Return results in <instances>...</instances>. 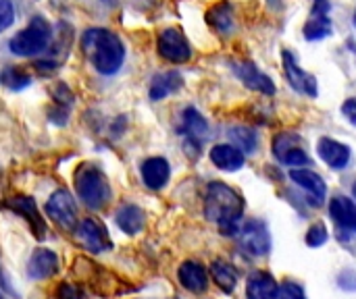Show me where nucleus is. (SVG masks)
<instances>
[{"label":"nucleus","mask_w":356,"mask_h":299,"mask_svg":"<svg viewBox=\"0 0 356 299\" xmlns=\"http://www.w3.org/2000/svg\"><path fill=\"white\" fill-rule=\"evenodd\" d=\"M327 237H330V235H327L325 225H323V223H315V225H311V227H309L305 241H307V246H309V248H321V246H325V244H327Z\"/></svg>","instance_id":"30"},{"label":"nucleus","mask_w":356,"mask_h":299,"mask_svg":"<svg viewBox=\"0 0 356 299\" xmlns=\"http://www.w3.org/2000/svg\"><path fill=\"white\" fill-rule=\"evenodd\" d=\"M275 299H307L305 289L296 283H282L277 287V296Z\"/></svg>","instance_id":"32"},{"label":"nucleus","mask_w":356,"mask_h":299,"mask_svg":"<svg viewBox=\"0 0 356 299\" xmlns=\"http://www.w3.org/2000/svg\"><path fill=\"white\" fill-rule=\"evenodd\" d=\"M211 160L217 169L221 171H227V173H234V171H240L246 162L244 158V152H240L236 146L232 144H217L213 150H211Z\"/></svg>","instance_id":"21"},{"label":"nucleus","mask_w":356,"mask_h":299,"mask_svg":"<svg viewBox=\"0 0 356 299\" xmlns=\"http://www.w3.org/2000/svg\"><path fill=\"white\" fill-rule=\"evenodd\" d=\"M15 21V6L10 0H0V33L8 29Z\"/></svg>","instance_id":"33"},{"label":"nucleus","mask_w":356,"mask_h":299,"mask_svg":"<svg viewBox=\"0 0 356 299\" xmlns=\"http://www.w3.org/2000/svg\"><path fill=\"white\" fill-rule=\"evenodd\" d=\"M46 214L63 229V231H75L77 227V206L75 200L67 189H56L48 202H46Z\"/></svg>","instance_id":"7"},{"label":"nucleus","mask_w":356,"mask_h":299,"mask_svg":"<svg viewBox=\"0 0 356 299\" xmlns=\"http://www.w3.org/2000/svg\"><path fill=\"white\" fill-rule=\"evenodd\" d=\"M207 21L219 33H229L232 27H234V6H232V2L221 0L219 4L211 6V10L207 12Z\"/></svg>","instance_id":"26"},{"label":"nucleus","mask_w":356,"mask_h":299,"mask_svg":"<svg viewBox=\"0 0 356 299\" xmlns=\"http://www.w3.org/2000/svg\"><path fill=\"white\" fill-rule=\"evenodd\" d=\"M50 37H52L50 23L44 17H33L23 31H19L15 37H10L8 48L17 56H33L48 48Z\"/></svg>","instance_id":"4"},{"label":"nucleus","mask_w":356,"mask_h":299,"mask_svg":"<svg viewBox=\"0 0 356 299\" xmlns=\"http://www.w3.org/2000/svg\"><path fill=\"white\" fill-rule=\"evenodd\" d=\"M330 216L334 219V223L356 235V204L353 200L344 198V196H336L330 202Z\"/></svg>","instance_id":"22"},{"label":"nucleus","mask_w":356,"mask_h":299,"mask_svg":"<svg viewBox=\"0 0 356 299\" xmlns=\"http://www.w3.org/2000/svg\"><path fill=\"white\" fill-rule=\"evenodd\" d=\"M342 114H344L353 125H356V98H348V100L342 104Z\"/></svg>","instance_id":"36"},{"label":"nucleus","mask_w":356,"mask_h":299,"mask_svg":"<svg viewBox=\"0 0 356 299\" xmlns=\"http://www.w3.org/2000/svg\"><path fill=\"white\" fill-rule=\"evenodd\" d=\"M0 299H4V298H2V293H0Z\"/></svg>","instance_id":"41"},{"label":"nucleus","mask_w":356,"mask_h":299,"mask_svg":"<svg viewBox=\"0 0 356 299\" xmlns=\"http://www.w3.org/2000/svg\"><path fill=\"white\" fill-rule=\"evenodd\" d=\"M240 246L252 256H267L271 252V233L263 221H248L240 227Z\"/></svg>","instance_id":"10"},{"label":"nucleus","mask_w":356,"mask_h":299,"mask_svg":"<svg viewBox=\"0 0 356 299\" xmlns=\"http://www.w3.org/2000/svg\"><path fill=\"white\" fill-rule=\"evenodd\" d=\"M6 206H8L13 212L21 214V216L27 221V225H29L31 233L35 235V239H40V241H42V239H46L48 227H46L44 219L40 216V212H38V208H35V202H33L31 198L17 196V198H10V200L6 202Z\"/></svg>","instance_id":"13"},{"label":"nucleus","mask_w":356,"mask_h":299,"mask_svg":"<svg viewBox=\"0 0 356 299\" xmlns=\"http://www.w3.org/2000/svg\"><path fill=\"white\" fill-rule=\"evenodd\" d=\"M317 152H319L321 160L334 171H342L350 162V148L332 137H321L317 142Z\"/></svg>","instance_id":"14"},{"label":"nucleus","mask_w":356,"mask_h":299,"mask_svg":"<svg viewBox=\"0 0 356 299\" xmlns=\"http://www.w3.org/2000/svg\"><path fill=\"white\" fill-rule=\"evenodd\" d=\"M104 2H113V0H104Z\"/></svg>","instance_id":"40"},{"label":"nucleus","mask_w":356,"mask_h":299,"mask_svg":"<svg viewBox=\"0 0 356 299\" xmlns=\"http://www.w3.org/2000/svg\"><path fill=\"white\" fill-rule=\"evenodd\" d=\"M156 48H159V54L173 65H184L192 58V46H190L188 37L184 35V31L177 27L163 29L159 33Z\"/></svg>","instance_id":"6"},{"label":"nucleus","mask_w":356,"mask_h":299,"mask_svg":"<svg viewBox=\"0 0 356 299\" xmlns=\"http://www.w3.org/2000/svg\"><path fill=\"white\" fill-rule=\"evenodd\" d=\"M332 19H330V0H313L311 15L305 23V37L309 42H319L332 35Z\"/></svg>","instance_id":"12"},{"label":"nucleus","mask_w":356,"mask_h":299,"mask_svg":"<svg viewBox=\"0 0 356 299\" xmlns=\"http://www.w3.org/2000/svg\"><path fill=\"white\" fill-rule=\"evenodd\" d=\"M83 266H86V275H83V281L94 289L96 296H102V298H111V296H119V281L115 277H111L106 271H102L98 264H92L88 260H83Z\"/></svg>","instance_id":"15"},{"label":"nucleus","mask_w":356,"mask_h":299,"mask_svg":"<svg viewBox=\"0 0 356 299\" xmlns=\"http://www.w3.org/2000/svg\"><path fill=\"white\" fill-rule=\"evenodd\" d=\"M117 227L125 233V235H138L144 225H146V214L140 206L136 204H125L117 210Z\"/></svg>","instance_id":"25"},{"label":"nucleus","mask_w":356,"mask_h":299,"mask_svg":"<svg viewBox=\"0 0 356 299\" xmlns=\"http://www.w3.org/2000/svg\"><path fill=\"white\" fill-rule=\"evenodd\" d=\"M48 119L56 125H65L69 121V108L63 106V104H56L50 112H48Z\"/></svg>","instance_id":"34"},{"label":"nucleus","mask_w":356,"mask_h":299,"mask_svg":"<svg viewBox=\"0 0 356 299\" xmlns=\"http://www.w3.org/2000/svg\"><path fill=\"white\" fill-rule=\"evenodd\" d=\"M280 283L265 271H254L246 281V298L248 299H275Z\"/></svg>","instance_id":"20"},{"label":"nucleus","mask_w":356,"mask_h":299,"mask_svg":"<svg viewBox=\"0 0 356 299\" xmlns=\"http://www.w3.org/2000/svg\"><path fill=\"white\" fill-rule=\"evenodd\" d=\"M81 50L94 65V69L102 75L117 73L125 58V48L119 35L102 27L88 29L81 35Z\"/></svg>","instance_id":"2"},{"label":"nucleus","mask_w":356,"mask_h":299,"mask_svg":"<svg viewBox=\"0 0 356 299\" xmlns=\"http://www.w3.org/2000/svg\"><path fill=\"white\" fill-rule=\"evenodd\" d=\"M273 156L286 166H311V156L305 152L302 137L290 131L277 133L273 137Z\"/></svg>","instance_id":"5"},{"label":"nucleus","mask_w":356,"mask_h":299,"mask_svg":"<svg viewBox=\"0 0 356 299\" xmlns=\"http://www.w3.org/2000/svg\"><path fill=\"white\" fill-rule=\"evenodd\" d=\"M73 183H75V191L79 196V200L90 208V210H104L113 198L108 179L104 177V173L94 166V164H81L77 166L75 175H73Z\"/></svg>","instance_id":"3"},{"label":"nucleus","mask_w":356,"mask_h":299,"mask_svg":"<svg viewBox=\"0 0 356 299\" xmlns=\"http://www.w3.org/2000/svg\"><path fill=\"white\" fill-rule=\"evenodd\" d=\"M184 85V77L177 73V71H165V73H159L152 77L150 81V100H163L171 94H175L177 89H181Z\"/></svg>","instance_id":"24"},{"label":"nucleus","mask_w":356,"mask_h":299,"mask_svg":"<svg viewBox=\"0 0 356 299\" xmlns=\"http://www.w3.org/2000/svg\"><path fill=\"white\" fill-rule=\"evenodd\" d=\"M75 237L77 241L92 254H100V252H108L113 250V241L108 237V231L102 223H98L96 219H83L77 223L75 227Z\"/></svg>","instance_id":"9"},{"label":"nucleus","mask_w":356,"mask_h":299,"mask_svg":"<svg viewBox=\"0 0 356 299\" xmlns=\"http://www.w3.org/2000/svg\"><path fill=\"white\" fill-rule=\"evenodd\" d=\"M229 139L234 142V146L240 150V152H246V154H252L259 146V137L252 129L248 127H232L229 129Z\"/></svg>","instance_id":"28"},{"label":"nucleus","mask_w":356,"mask_h":299,"mask_svg":"<svg viewBox=\"0 0 356 299\" xmlns=\"http://www.w3.org/2000/svg\"><path fill=\"white\" fill-rule=\"evenodd\" d=\"M140 173H142V181L148 189H163L171 177V166L165 158L152 156L142 162Z\"/></svg>","instance_id":"18"},{"label":"nucleus","mask_w":356,"mask_h":299,"mask_svg":"<svg viewBox=\"0 0 356 299\" xmlns=\"http://www.w3.org/2000/svg\"><path fill=\"white\" fill-rule=\"evenodd\" d=\"M56 299H86V291H83V287L81 285H77V283H60L58 287H56Z\"/></svg>","instance_id":"31"},{"label":"nucleus","mask_w":356,"mask_h":299,"mask_svg":"<svg viewBox=\"0 0 356 299\" xmlns=\"http://www.w3.org/2000/svg\"><path fill=\"white\" fill-rule=\"evenodd\" d=\"M290 179L300 187L305 189L313 200L315 204H321L325 200V194H327V185L325 181L311 169H292L290 171Z\"/></svg>","instance_id":"19"},{"label":"nucleus","mask_w":356,"mask_h":299,"mask_svg":"<svg viewBox=\"0 0 356 299\" xmlns=\"http://www.w3.org/2000/svg\"><path fill=\"white\" fill-rule=\"evenodd\" d=\"M353 194H355V198H356V181H355V185H353Z\"/></svg>","instance_id":"38"},{"label":"nucleus","mask_w":356,"mask_h":299,"mask_svg":"<svg viewBox=\"0 0 356 299\" xmlns=\"http://www.w3.org/2000/svg\"><path fill=\"white\" fill-rule=\"evenodd\" d=\"M353 23H355V27H356V10H355V17H353Z\"/></svg>","instance_id":"39"},{"label":"nucleus","mask_w":356,"mask_h":299,"mask_svg":"<svg viewBox=\"0 0 356 299\" xmlns=\"http://www.w3.org/2000/svg\"><path fill=\"white\" fill-rule=\"evenodd\" d=\"M242 214H244V200L234 187L221 181L209 183L204 196V216L211 223H215L223 235L229 237L238 235Z\"/></svg>","instance_id":"1"},{"label":"nucleus","mask_w":356,"mask_h":299,"mask_svg":"<svg viewBox=\"0 0 356 299\" xmlns=\"http://www.w3.org/2000/svg\"><path fill=\"white\" fill-rule=\"evenodd\" d=\"M232 71L236 73V77L250 89L273 96L275 94V83L269 75H265L254 62L250 60H232Z\"/></svg>","instance_id":"11"},{"label":"nucleus","mask_w":356,"mask_h":299,"mask_svg":"<svg viewBox=\"0 0 356 299\" xmlns=\"http://www.w3.org/2000/svg\"><path fill=\"white\" fill-rule=\"evenodd\" d=\"M177 279L184 289L192 293H204L209 289V273L200 262L188 260L177 268Z\"/></svg>","instance_id":"17"},{"label":"nucleus","mask_w":356,"mask_h":299,"mask_svg":"<svg viewBox=\"0 0 356 299\" xmlns=\"http://www.w3.org/2000/svg\"><path fill=\"white\" fill-rule=\"evenodd\" d=\"M271 6H275V8H282V0H267Z\"/></svg>","instance_id":"37"},{"label":"nucleus","mask_w":356,"mask_h":299,"mask_svg":"<svg viewBox=\"0 0 356 299\" xmlns=\"http://www.w3.org/2000/svg\"><path fill=\"white\" fill-rule=\"evenodd\" d=\"M179 133L186 135L190 142L194 144H200L202 137H207L209 133V123L207 119L192 106H188L184 112H181V123H179Z\"/></svg>","instance_id":"23"},{"label":"nucleus","mask_w":356,"mask_h":299,"mask_svg":"<svg viewBox=\"0 0 356 299\" xmlns=\"http://www.w3.org/2000/svg\"><path fill=\"white\" fill-rule=\"evenodd\" d=\"M338 285L346 291H356V273L355 271H344L338 277Z\"/></svg>","instance_id":"35"},{"label":"nucleus","mask_w":356,"mask_h":299,"mask_svg":"<svg viewBox=\"0 0 356 299\" xmlns=\"http://www.w3.org/2000/svg\"><path fill=\"white\" fill-rule=\"evenodd\" d=\"M211 277L219 285V289L225 291V293H232L236 289V285H238V273L225 260H215L211 264Z\"/></svg>","instance_id":"27"},{"label":"nucleus","mask_w":356,"mask_h":299,"mask_svg":"<svg viewBox=\"0 0 356 299\" xmlns=\"http://www.w3.org/2000/svg\"><path fill=\"white\" fill-rule=\"evenodd\" d=\"M58 256L52 252V250H46V248H40L35 250L31 256H29V262H27V275L31 279H50L58 273Z\"/></svg>","instance_id":"16"},{"label":"nucleus","mask_w":356,"mask_h":299,"mask_svg":"<svg viewBox=\"0 0 356 299\" xmlns=\"http://www.w3.org/2000/svg\"><path fill=\"white\" fill-rule=\"evenodd\" d=\"M0 83L4 87H8V89H15L17 92V89L27 87L31 83V77H29V73H25L19 67H4L0 71Z\"/></svg>","instance_id":"29"},{"label":"nucleus","mask_w":356,"mask_h":299,"mask_svg":"<svg viewBox=\"0 0 356 299\" xmlns=\"http://www.w3.org/2000/svg\"><path fill=\"white\" fill-rule=\"evenodd\" d=\"M282 62H284V73H286V79L290 83L292 89H296L298 94L302 96H309V98H317L319 96V87H317V77L307 73L298 60H296V54L292 50H284L282 52Z\"/></svg>","instance_id":"8"}]
</instances>
